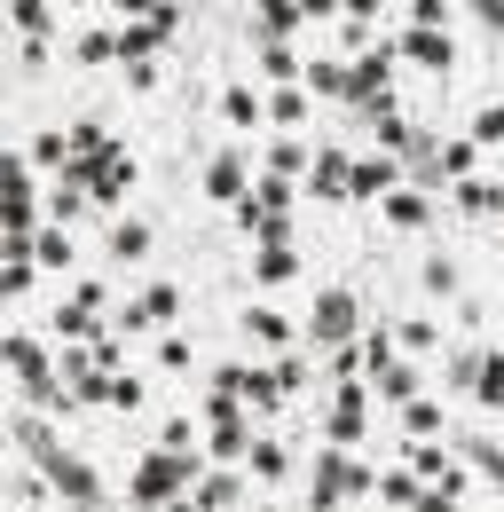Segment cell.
Here are the masks:
<instances>
[{"label":"cell","mask_w":504,"mask_h":512,"mask_svg":"<svg viewBox=\"0 0 504 512\" xmlns=\"http://www.w3.org/2000/svg\"><path fill=\"white\" fill-rule=\"evenodd\" d=\"M71 308H87V316H103L111 300H103V284H95V276H79V284H71Z\"/></svg>","instance_id":"f546056e"},{"label":"cell","mask_w":504,"mask_h":512,"mask_svg":"<svg viewBox=\"0 0 504 512\" xmlns=\"http://www.w3.org/2000/svg\"><path fill=\"white\" fill-rule=\"evenodd\" d=\"M237 497H245V481H237V473H205V481H197V505H205V512H229Z\"/></svg>","instance_id":"44dd1931"},{"label":"cell","mask_w":504,"mask_h":512,"mask_svg":"<svg viewBox=\"0 0 504 512\" xmlns=\"http://www.w3.org/2000/svg\"><path fill=\"white\" fill-rule=\"evenodd\" d=\"M339 16H347V24H371V16H378V0H339Z\"/></svg>","instance_id":"e575fe53"},{"label":"cell","mask_w":504,"mask_h":512,"mask_svg":"<svg viewBox=\"0 0 504 512\" xmlns=\"http://www.w3.org/2000/svg\"><path fill=\"white\" fill-rule=\"evenodd\" d=\"M371 394H378V402H418V371L394 355L386 371H371Z\"/></svg>","instance_id":"5bb4252c"},{"label":"cell","mask_w":504,"mask_h":512,"mask_svg":"<svg viewBox=\"0 0 504 512\" xmlns=\"http://www.w3.org/2000/svg\"><path fill=\"white\" fill-rule=\"evenodd\" d=\"M410 24H426V32H441V24H449V0H410Z\"/></svg>","instance_id":"d6a6232c"},{"label":"cell","mask_w":504,"mask_h":512,"mask_svg":"<svg viewBox=\"0 0 504 512\" xmlns=\"http://www.w3.org/2000/svg\"><path fill=\"white\" fill-rule=\"evenodd\" d=\"M284 276H300L292 245H252V284H284Z\"/></svg>","instance_id":"7c38bea8"},{"label":"cell","mask_w":504,"mask_h":512,"mask_svg":"<svg viewBox=\"0 0 504 512\" xmlns=\"http://www.w3.org/2000/svg\"><path fill=\"white\" fill-rule=\"evenodd\" d=\"M252 8H260V24H252L260 40H284V32H300V24H308V8H300V0H252Z\"/></svg>","instance_id":"30bf717a"},{"label":"cell","mask_w":504,"mask_h":512,"mask_svg":"<svg viewBox=\"0 0 504 512\" xmlns=\"http://www.w3.org/2000/svg\"><path fill=\"white\" fill-rule=\"evenodd\" d=\"M378 497H386V505H426L418 473H378Z\"/></svg>","instance_id":"d4e9b609"},{"label":"cell","mask_w":504,"mask_h":512,"mask_svg":"<svg viewBox=\"0 0 504 512\" xmlns=\"http://www.w3.org/2000/svg\"><path fill=\"white\" fill-rule=\"evenodd\" d=\"M394 56H402V64H426V71H449V64H457V40L410 24V32H394Z\"/></svg>","instance_id":"5b68a950"},{"label":"cell","mask_w":504,"mask_h":512,"mask_svg":"<svg viewBox=\"0 0 504 512\" xmlns=\"http://www.w3.org/2000/svg\"><path fill=\"white\" fill-rule=\"evenodd\" d=\"M40 268H56V276H63V268H71V237H63L56 221L40 229Z\"/></svg>","instance_id":"4316f807"},{"label":"cell","mask_w":504,"mask_h":512,"mask_svg":"<svg viewBox=\"0 0 504 512\" xmlns=\"http://www.w3.org/2000/svg\"><path fill=\"white\" fill-rule=\"evenodd\" d=\"M40 473L63 489V505H95V497H103V481H95V465H87V457H63V449H48V457H40Z\"/></svg>","instance_id":"277c9868"},{"label":"cell","mask_w":504,"mask_h":512,"mask_svg":"<svg viewBox=\"0 0 504 512\" xmlns=\"http://www.w3.org/2000/svg\"><path fill=\"white\" fill-rule=\"evenodd\" d=\"M142 253H150V221L119 213V221H111V260H142Z\"/></svg>","instance_id":"ac0fdd59"},{"label":"cell","mask_w":504,"mask_h":512,"mask_svg":"<svg viewBox=\"0 0 504 512\" xmlns=\"http://www.w3.org/2000/svg\"><path fill=\"white\" fill-rule=\"evenodd\" d=\"M134 308H142V316H150V331H158V323L182 316V284H166V276H158V284H142V292H134Z\"/></svg>","instance_id":"8fae6325"},{"label":"cell","mask_w":504,"mask_h":512,"mask_svg":"<svg viewBox=\"0 0 504 512\" xmlns=\"http://www.w3.org/2000/svg\"><path fill=\"white\" fill-rule=\"evenodd\" d=\"M394 339H402V347L418 355V347H434V323H426V316H410V323H394Z\"/></svg>","instance_id":"4dcf8cb0"},{"label":"cell","mask_w":504,"mask_h":512,"mask_svg":"<svg viewBox=\"0 0 504 512\" xmlns=\"http://www.w3.org/2000/svg\"><path fill=\"white\" fill-rule=\"evenodd\" d=\"M268 371H276V386H284V394H300V379H308V363H300V355H276Z\"/></svg>","instance_id":"1f68e13d"},{"label":"cell","mask_w":504,"mask_h":512,"mask_svg":"<svg viewBox=\"0 0 504 512\" xmlns=\"http://www.w3.org/2000/svg\"><path fill=\"white\" fill-rule=\"evenodd\" d=\"M473 394H481V410H504V355L497 347L473 363Z\"/></svg>","instance_id":"d6986e66"},{"label":"cell","mask_w":504,"mask_h":512,"mask_svg":"<svg viewBox=\"0 0 504 512\" xmlns=\"http://www.w3.org/2000/svg\"><path fill=\"white\" fill-rule=\"evenodd\" d=\"M386 221H394V229H426V221H434V197L426 190H394L386 197Z\"/></svg>","instance_id":"9a60e30c"},{"label":"cell","mask_w":504,"mask_h":512,"mask_svg":"<svg viewBox=\"0 0 504 512\" xmlns=\"http://www.w3.org/2000/svg\"><path fill=\"white\" fill-rule=\"evenodd\" d=\"M158 371H189V339H182V331L158 339Z\"/></svg>","instance_id":"f1b7e54d"},{"label":"cell","mask_w":504,"mask_h":512,"mask_svg":"<svg viewBox=\"0 0 504 512\" xmlns=\"http://www.w3.org/2000/svg\"><path fill=\"white\" fill-rule=\"evenodd\" d=\"M245 512H276V505H245Z\"/></svg>","instance_id":"8d00e7d4"},{"label":"cell","mask_w":504,"mask_h":512,"mask_svg":"<svg viewBox=\"0 0 504 512\" xmlns=\"http://www.w3.org/2000/svg\"><path fill=\"white\" fill-rule=\"evenodd\" d=\"M292 79H308V64L284 40H260V87H292Z\"/></svg>","instance_id":"9c48e42d"},{"label":"cell","mask_w":504,"mask_h":512,"mask_svg":"<svg viewBox=\"0 0 504 512\" xmlns=\"http://www.w3.org/2000/svg\"><path fill=\"white\" fill-rule=\"evenodd\" d=\"M237 331H245L252 347H284V339H292V316H284V308H268V300H252L245 316H237Z\"/></svg>","instance_id":"52a82bcc"},{"label":"cell","mask_w":504,"mask_h":512,"mask_svg":"<svg viewBox=\"0 0 504 512\" xmlns=\"http://www.w3.org/2000/svg\"><path fill=\"white\" fill-rule=\"evenodd\" d=\"M245 473H252V481H284V473H292V457H284V442H268V434H260V442L245 449Z\"/></svg>","instance_id":"2e32d148"},{"label":"cell","mask_w":504,"mask_h":512,"mask_svg":"<svg viewBox=\"0 0 504 512\" xmlns=\"http://www.w3.org/2000/svg\"><path fill=\"white\" fill-rule=\"evenodd\" d=\"M268 174H284V182H292V174H315L308 142H292V134H284V142H268Z\"/></svg>","instance_id":"ffe728a7"},{"label":"cell","mask_w":504,"mask_h":512,"mask_svg":"<svg viewBox=\"0 0 504 512\" xmlns=\"http://www.w3.org/2000/svg\"><path fill=\"white\" fill-rule=\"evenodd\" d=\"M473 142H481V150H504V103H481V119H473Z\"/></svg>","instance_id":"83f0119b"},{"label":"cell","mask_w":504,"mask_h":512,"mask_svg":"<svg viewBox=\"0 0 504 512\" xmlns=\"http://www.w3.org/2000/svg\"><path fill=\"white\" fill-rule=\"evenodd\" d=\"M363 418H371V386H339L331 410H323V442H331V449H355V442H363Z\"/></svg>","instance_id":"7a4b0ae2"},{"label":"cell","mask_w":504,"mask_h":512,"mask_svg":"<svg viewBox=\"0 0 504 512\" xmlns=\"http://www.w3.org/2000/svg\"><path fill=\"white\" fill-rule=\"evenodd\" d=\"M402 434H410V442H434V434H441V410L426 402V394H418V402H402Z\"/></svg>","instance_id":"7402d4cb"},{"label":"cell","mask_w":504,"mask_h":512,"mask_svg":"<svg viewBox=\"0 0 504 512\" xmlns=\"http://www.w3.org/2000/svg\"><path fill=\"white\" fill-rule=\"evenodd\" d=\"M221 119H229V127H237V134H252V127H260V119H268V103H260L252 87H229V95H221Z\"/></svg>","instance_id":"e0dca14e"},{"label":"cell","mask_w":504,"mask_h":512,"mask_svg":"<svg viewBox=\"0 0 504 512\" xmlns=\"http://www.w3.org/2000/svg\"><path fill=\"white\" fill-rule=\"evenodd\" d=\"M308 197H355V166H347V150H315Z\"/></svg>","instance_id":"8992f818"},{"label":"cell","mask_w":504,"mask_h":512,"mask_svg":"<svg viewBox=\"0 0 504 512\" xmlns=\"http://www.w3.org/2000/svg\"><path fill=\"white\" fill-rule=\"evenodd\" d=\"M8 16H16V40H48L56 32V0H8Z\"/></svg>","instance_id":"4fadbf2b"},{"label":"cell","mask_w":504,"mask_h":512,"mask_svg":"<svg viewBox=\"0 0 504 512\" xmlns=\"http://www.w3.org/2000/svg\"><path fill=\"white\" fill-rule=\"evenodd\" d=\"M56 8H87V0H56Z\"/></svg>","instance_id":"d590c367"},{"label":"cell","mask_w":504,"mask_h":512,"mask_svg":"<svg viewBox=\"0 0 504 512\" xmlns=\"http://www.w3.org/2000/svg\"><path fill=\"white\" fill-rule=\"evenodd\" d=\"M71 64H87V71L119 64V32H103V24H87V32H71Z\"/></svg>","instance_id":"ba28073f"},{"label":"cell","mask_w":504,"mask_h":512,"mask_svg":"<svg viewBox=\"0 0 504 512\" xmlns=\"http://www.w3.org/2000/svg\"><path fill=\"white\" fill-rule=\"evenodd\" d=\"M268 119H276V127H300V119H308V95H300V87H276V95H268Z\"/></svg>","instance_id":"cb8c5ba5"},{"label":"cell","mask_w":504,"mask_h":512,"mask_svg":"<svg viewBox=\"0 0 504 512\" xmlns=\"http://www.w3.org/2000/svg\"><path fill=\"white\" fill-rule=\"evenodd\" d=\"M355 292L347 284H331V292H315V308H308V339H323V347H347L355 339Z\"/></svg>","instance_id":"6da1fadb"},{"label":"cell","mask_w":504,"mask_h":512,"mask_svg":"<svg viewBox=\"0 0 504 512\" xmlns=\"http://www.w3.org/2000/svg\"><path fill=\"white\" fill-rule=\"evenodd\" d=\"M426 292H457V268L449 260H426Z\"/></svg>","instance_id":"836d02e7"},{"label":"cell","mask_w":504,"mask_h":512,"mask_svg":"<svg viewBox=\"0 0 504 512\" xmlns=\"http://www.w3.org/2000/svg\"><path fill=\"white\" fill-rule=\"evenodd\" d=\"M205 197H213V205H245L252 197V150L245 142L221 150V158H205Z\"/></svg>","instance_id":"3957f363"},{"label":"cell","mask_w":504,"mask_h":512,"mask_svg":"<svg viewBox=\"0 0 504 512\" xmlns=\"http://www.w3.org/2000/svg\"><path fill=\"white\" fill-rule=\"evenodd\" d=\"M95 402H111V410H142V379H134V371H111Z\"/></svg>","instance_id":"603a6c76"},{"label":"cell","mask_w":504,"mask_h":512,"mask_svg":"<svg viewBox=\"0 0 504 512\" xmlns=\"http://www.w3.org/2000/svg\"><path fill=\"white\" fill-rule=\"evenodd\" d=\"M308 87H315V95H347V64L315 56V64H308Z\"/></svg>","instance_id":"484cf974"}]
</instances>
